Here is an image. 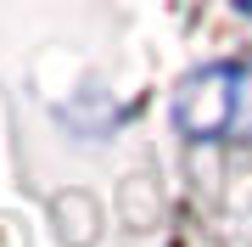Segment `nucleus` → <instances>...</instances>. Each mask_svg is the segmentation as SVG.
<instances>
[{"instance_id": "1", "label": "nucleus", "mask_w": 252, "mask_h": 247, "mask_svg": "<svg viewBox=\"0 0 252 247\" xmlns=\"http://www.w3.org/2000/svg\"><path fill=\"white\" fill-rule=\"evenodd\" d=\"M235 118V68H207V73L185 79L180 90V124L190 135H219Z\"/></svg>"}]
</instances>
